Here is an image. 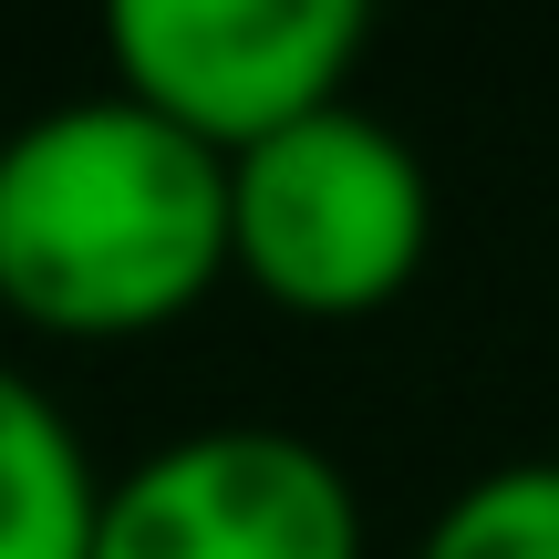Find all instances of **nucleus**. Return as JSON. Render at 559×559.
Returning a JSON list of instances; mask_svg holds the SVG:
<instances>
[{
	"label": "nucleus",
	"instance_id": "nucleus-3",
	"mask_svg": "<svg viewBox=\"0 0 559 559\" xmlns=\"http://www.w3.org/2000/svg\"><path fill=\"white\" fill-rule=\"evenodd\" d=\"M362 41H373L362 0H115L104 11L115 94L198 135L207 156H239L342 104Z\"/></svg>",
	"mask_w": 559,
	"mask_h": 559
},
{
	"label": "nucleus",
	"instance_id": "nucleus-5",
	"mask_svg": "<svg viewBox=\"0 0 559 559\" xmlns=\"http://www.w3.org/2000/svg\"><path fill=\"white\" fill-rule=\"evenodd\" d=\"M104 477L62 404L21 362H0V559H94Z\"/></svg>",
	"mask_w": 559,
	"mask_h": 559
},
{
	"label": "nucleus",
	"instance_id": "nucleus-2",
	"mask_svg": "<svg viewBox=\"0 0 559 559\" xmlns=\"http://www.w3.org/2000/svg\"><path fill=\"white\" fill-rule=\"evenodd\" d=\"M425 239L436 187L415 145L362 104H321L228 156V270L300 321L383 311L425 270Z\"/></svg>",
	"mask_w": 559,
	"mask_h": 559
},
{
	"label": "nucleus",
	"instance_id": "nucleus-6",
	"mask_svg": "<svg viewBox=\"0 0 559 559\" xmlns=\"http://www.w3.org/2000/svg\"><path fill=\"white\" fill-rule=\"evenodd\" d=\"M415 559H559V456H519L466 477L425 519Z\"/></svg>",
	"mask_w": 559,
	"mask_h": 559
},
{
	"label": "nucleus",
	"instance_id": "nucleus-4",
	"mask_svg": "<svg viewBox=\"0 0 559 559\" xmlns=\"http://www.w3.org/2000/svg\"><path fill=\"white\" fill-rule=\"evenodd\" d=\"M94 559H362V498L290 425H198L104 477Z\"/></svg>",
	"mask_w": 559,
	"mask_h": 559
},
{
	"label": "nucleus",
	"instance_id": "nucleus-1",
	"mask_svg": "<svg viewBox=\"0 0 559 559\" xmlns=\"http://www.w3.org/2000/svg\"><path fill=\"white\" fill-rule=\"evenodd\" d=\"M228 270V156L166 115L73 94L0 135V311L62 342H135Z\"/></svg>",
	"mask_w": 559,
	"mask_h": 559
}]
</instances>
